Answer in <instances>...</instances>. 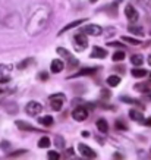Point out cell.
Here are the masks:
<instances>
[{"mask_svg":"<svg viewBox=\"0 0 151 160\" xmlns=\"http://www.w3.org/2000/svg\"><path fill=\"white\" fill-rule=\"evenodd\" d=\"M38 147H40V148H49V147H50L49 137H43V138L38 141Z\"/></svg>","mask_w":151,"mask_h":160,"instance_id":"cell-26","label":"cell"},{"mask_svg":"<svg viewBox=\"0 0 151 160\" xmlns=\"http://www.w3.org/2000/svg\"><path fill=\"white\" fill-rule=\"evenodd\" d=\"M131 63L134 66H141L144 63V58L141 54H134V56H131Z\"/></svg>","mask_w":151,"mask_h":160,"instance_id":"cell-21","label":"cell"},{"mask_svg":"<svg viewBox=\"0 0 151 160\" xmlns=\"http://www.w3.org/2000/svg\"><path fill=\"white\" fill-rule=\"evenodd\" d=\"M15 125L19 128L21 131H35V128L31 123H28V122H24V121H16L15 122Z\"/></svg>","mask_w":151,"mask_h":160,"instance_id":"cell-13","label":"cell"},{"mask_svg":"<svg viewBox=\"0 0 151 160\" xmlns=\"http://www.w3.org/2000/svg\"><path fill=\"white\" fill-rule=\"evenodd\" d=\"M82 32L87 35H94V37H98V35L103 34V28L100 25H87L82 28Z\"/></svg>","mask_w":151,"mask_h":160,"instance_id":"cell-6","label":"cell"},{"mask_svg":"<svg viewBox=\"0 0 151 160\" xmlns=\"http://www.w3.org/2000/svg\"><path fill=\"white\" fill-rule=\"evenodd\" d=\"M107 46H112V47H125L122 43H119V41H112V43H109Z\"/></svg>","mask_w":151,"mask_h":160,"instance_id":"cell-34","label":"cell"},{"mask_svg":"<svg viewBox=\"0 0 151 160\" xmlns=\"http://www.w3.org/2000/svg\"><path fill=\"white\" fill-rule=\"evenodd\" d=\"M2 147H5V148H7V147H9V142H2Z\"/></svg>","mask_w":151,"mask_h":160,"instance_id":"cell-40","label":"cell"},{"mask_svg":"<svg viewBox=\"0 0 151 160\" xmlns=\"http://www.w3.org/2000/svg\"><path fill=\"white\" fill-rule=\"evenodd\" d=\"M135 90H137V91H141V92H144V94H145V92H148V91H151V82H142V84H137V85H135Z\"/></svg>","mask_w":151,"mask_h":160,"instance_id":"cell-18","label":"cell"},{"mask_svg":"<svg viewBox=\"0 0 151 160\" xmlns=\"http://www.w3.org/2000/svg\"><path fill=\"white\" fill-rule=\"evenodd\" d=\"M144 123H145L147 126H151V118H148V119H145V121H144Z\"/></svg>","mask_w":151,"mask_h":160,"instance_id":"cell-38","label":"cell"},{"mask_svg":"<svg viewBox=\"0 0 151 160\" xmlns=\"http://www.w3.org/2000/svg\"><path fill=\"white\" fill-rule=\"evenodd\" d=\"M3 92H5V91H3V90H2V88H0V94H3Z\"/></svg>","mask_w":151,"mask_h":160,"instance_id":"cell-46","label":"cell"},{"mask_svg":"<svg viewBox=\"0 0 151 160\" xmlns=\"http://www.w3.org/2000/svg\"><path fill=\"white\" fill-rule=\"evenodd\" d=\"M90 2H91V3H95V2H97V0H90Z\"/></svg>","mask_w":151,"mask_h":160,"instance_id":"cell-45","label":"cell"},{"mask_svg":"<svg viewBox=\"0 0 151 160\" xmlns=\"http://www.w3.org/2000/svg\"><path fill=\"white\" fill-rule=\"evenodd\" d=\"M95 72H97V68H87V69H82V71H79V72H76V73H73L71 78L85 77V75H94Z\"/></svg>","mask_w":151,"mask_h":160,"instance_id":"cell-12","label":"cell"},{"mask_svg":"<svg viewBox=\"0 0 151 160\" xmlns=\"http://www.w3.org/2000/svg\"><path fill=\"white\" fill-rule=\"evenodd\" d=\"M90 135V132H87V131H82V137H88Z\"/></svg>","mask_w":151,"mask_h":160,"instance_id":"cell-42","label":"cell"},{"mask_svg":"<svg viewBox=\"0 0 151 160\" xmlns=\"http://www.w3.org/2000/svg\"><path fill=\"white\" fill-rule=\"evenodd\" d=\"M72 118L75 119L76 122H84L88 119V110L85 109L84 106H79L76 107L75 110L72 112Z\"/></svg>","mask_w":151,"mask_h":160,"instance_id":"cell-5","label":"cell"},{"mask_svg":"<svg viewBox=\"0 0 151 160\" xmlns=\"http://www.w3.org/2000/svg\"><path fill=\"white\" fill-rule=\"evenodd\" d=\"M106 56H107V50L103 49V47H98V46H94L93 52L90 54V58L93 59H104Z\"/></svg>","mask_w":151,"mask_h":160,"instance_id":"cell-10","label":"cell"},{"mask_svg":"<svg viewBox=\"0 0 151 160\" xmlns=\"http://www.w3.org/2000/svg\"><path fill=\"white\" fill-rule=\"evenodd\" d=\"M65 68V63L63 60H60V59H54V60H51V65H50V69H51V72L53 73H59L62 72Z\"/></svg>","mask_w":151,"mask_h":160,"instance_id":"cell-11","label":"cell"},{"mask_svg":"<svg viewBox=\"0 0 151 160\" xmlns=\"http://www.w3.org/2000/svg\"><path fill=\"white\" fill-rule=\"evenodd\" d=\"M110 96H112V94H110V91H109V90H101V98H103V100L110 98Z\"/></svg>","mask_w":151,"mask_h":160,"instance_id":"cell-31","label":"cell"},{"mask_svg":"<svg viewBox=\"0 0 151 160\" xmlns=\"http://www.w3.org/2000/svg\"><path fill=\"white\" fill-rule=\"evenodd\" d=\"M129 118L135 122H144L142 113L141 112H138V110H135V109H131V110H129Z\"/></svg>","mask_w":151,"mask_h":160,"instance_id":"cell-15","label":"cell"},{"mask_svg":"<svg viewBox=\"0 0 151 160\" xmlns=\"http://www.w3.org/2000/svg\"><path fill=\"white\" fill-rule=\"evenodd\" d=\"M49 15L50 10L47 6L44 5H38L32 10V13L29 16V21L27 24V31L29 35H38L40 32H43L47 24H49Z\"/></svg>","mask_w":151,"mask_h":160,"instance_id":"cell-1","label":"cell"},{"mask_svg":"<svg viewBox=\"0 0 151 160\" xmlns=\"http://www.w3.org/2000/svg\"><path fill=\"white\" fill-rule=\"evenodd\" d=\"M126 58V54H125V52H123V50H119V52H116V53L113 54V60H114V62H122L123 59Z\"/></svg>","mask_w":151,"mask_h":160,"instance_id":"cell-25","label":"cell"},{"mask_svg":"<svg viewBox=\"0 0 151 160\" xmlns=\"http://www.w3.org/2000/svg\"><path fill=\"white\" fill-rule=\"evenodd\" d=\"M120 77H117V75H110V77H107V84L110 85V87H117L119 84H120Z\"/></svg>","mask_w":151,"mask_h":160,"instance_id":"cell-20","label":"cell"},{"mask_svg":"<svg viewBox=\"0 0 151 160\" xmlns=\"http://www.w3.org/2000/svg\"><path fill=\"white\" fill-rule=\"evenodd\" d=\"M25 153H27V150H18L16 153H10L9 157H18V156H22V154H25Z\"/></svg>","mask_w":151,"mask_h":160,"instance_id":"cell-32","label":"cell"},{"mask_svg":"<svg viewBox=\"0 0 151 160\" xmlns=\"http://www.w3.org/2000/svg\"><path fill=\"white\" fill-rule=\"evenodd\" d=\"M31 63H34V59L32 58H28L27 60H22V62L18 65V69H27L31 65Z\"/></svg>","mask_w":151,"mask_h":160,"instance_id":"cell-27","label":"cell"},{"mask_svg":"<svg viewBox=\"0 0 151 160\" xmlns=\"http://www.w3.org/2000/svg\"><path fill=\"white\" fill-rule=\"evenodd\" d=\"M38 122L41 123V125H44V126H47V128H49L50 125H53V116H50V115H47V116H41L38 119Z\"/></svg>","mask_w":151,"mask_h":160,"instance_id":"cell-22","label":"cell"},{"mask_svg":"<svg viewBox=\"0 0 151 160\" xmlns=\"http://www.w3.org/2000/svg\"><path fill=\"white\" fill-rule=\"evenodd\" d=\"M148 65H150V66H151V54H150V56H148Z\"/></svg>","mask_w":151,"mask_h":160,"instance_id":"cell-43","label":"cell"},{"mask_svg":"<svg viewBox=\"0 0 151 160\" xmlns=\"http://www.w3.org/2000/svg\"><path fill=\"white\" fill-rule=\"evenodd\" d=\"M150 77H151V73H150Z\"/></svg>","mask_w":151,"mask_h":160,"instance_id":"cell-47","label":"cell"},{"mask_svg":"<svg viewBox=\"0 0 151 160\" xmlns=\"http://www.w3.org/2000/svg\"><path fill=\"white\" fill-rule=\"evenodd\" d=\"M12 66L9 65H0V78H10Z\"/></svg>","mask_w":151,"mask_h":160,"instance_id":"cell-17","label":"cell"},{"mask_svg":"<svg viewBox=\"0 0 151 160\" xmlns=\"http://www.w3.org/2000/svg\"><path fill=\"white\" fill-rule=\"evenodd\" d=\"M132 77H135V78H142V77H147V71L145 69H138V68H135V69H132Z\"/></svg>","mask_w":151,"mask_h":160,"instance_id":"cell-23","label":"cell"},{"mask_svg":"<svg viewBox=\"0 0 151 160\" xmlns=\"http://www.w3.org/2000/svg\"><path fill=\"white\" fill-rule=\"evenodd\" d=\"M10 81V78H0V84H7Z\"/></svg>","mask_w":151,"mask_h":160,"instance_id":"cell-36","label":"cell"},{"mask_svg":"<svg viewBox=\"0 0 151 160\" xmlns=\"http://www.w3.org/2000/svg\"><path fill=\"white\" fill-rule=\"evenodd\" d=\"M65 100H66V97H65V94H62V92H57V94H51V96L49 97L50 106H51V109H53V110H56V112L62 110Z\"/></svg>","mask_w":151,"mask_h":160,"instance_id":"cell-3","label":"cell"},{"mask_svg":"<svg viewBox=\"0 0 151 160\" xmlns=\"http://www.w3.org/2000/svg\"><path fill=\"white\" fill-rule=\"evenodd\" d=\"M114 2H117V3H122L123 0H114Z\"/></svg>","mask_w":151,"mask_h":160,"instance_id":"cell-44","label":"cell"},{"mask_svg":"<svg viewBox=\"0 0 151 160\" xmlns=\"http://www.w3.org/2000/svg\"><path fill=\"white\" fill-rule=\"evenodd\" d=\"M87 19H78V21H73V22H71V24H68L66 27H63V28L59 31V35L60 34H63V32H66V31H69V29H72L75 28V27H78V25H81L82 22H85Z\"/></svg>","mask_w":151,"mask_h":160,"instance_id":"cell-14","label":"cell"},{"mask_svg":"<svg viewBox=\"0 0 151 160\" xmlns=\"http://www.w3.org/2000/svg\"><path fill=\"white\" fill-rule=\"evenodd\" d=\"M114 159H122V154H119V153H116V154H114Z\"/></svg>","mask_w":151,"mask_h":160,"instance_id":"cell-41","label":"cell"},{"mask_svg":"<svg viewBox=\"0 0 151 160\" xmlns=\"http://www.w3.org/2000/svg\"><path fill=\"white\" fill-rule=\"evenodd\" d=\"M120 100H122V102H125V103H128V104H137V106H139V107H142V109H144V106L141 104V102H139V100H135V98H131V97H125V96H123V97H120Z\"/></svg>","mask_w":151,"mask_h":160,"instance_id":"cell-24","label":"cell"},{"mask_svg":"<svg viewBox=\"0 0 151 160\" xmlns=\"http://www.w3.org/2000/svg\"><path fill=\"white\" fill-rule=\"evenodd\" d=\"M97 128H98V131L101 132V134H107L109 131V123L106 119H98L97 121Z\"/></svg>","mask_w":151,"mask_h":160,"instance_id":"cell-16","label":"cell"},{"mask_svg":"<svg viewBox=\"0 0 151 160\" xmlns=\"http://www.w3.org/2000/svg\"><path fill=\"white\" fill-rule=\"evenodd\" d=\"M78 148H79V151H81V154L84 156V157H87V159H95L97 157V153L91 148V147H88L87 144H79L78 146Z\"/></svg>","mask_w":151,"mask_h":160,"instance_id":"cell-7","label":"cell"},{"mask_svg":"<svg viewBox=\"0 0 151 160\" xmlns=\"http://www.w3.org/2000/svg\"><path fill=\"white\" fill-rule=\"evenodd\" d=\"M73 40H75V43H76V46H78V49H79V50L87 49V46H88L87 34H84V32H81V34H76Z\"/></svg>","mask_w":151,"mask_h":160,"instance_id":"cell-9","label":"cell"},{"mask_svg":"<svg viewBox=\"0 0 151 160\" xmlns=\"http://www.w3.org/2000/svg\"><path fill=\"white\" fill-rule=\"evenodd\" d=\"M145 98H147V100H151V91L145 92Z\"/></svg>","mask_w":151,"mask_h":160,"instance_id":"cell-39","label":"cell"},{"mask_svg":"<svg viewBox=\"0 0 151 160\" xmlns=\"http://www.w3.org/2000/svg\"><path fill=\"white\" fill-rule=\"evenodd\" d=\"M40 79H41V81H47V79H49V73L47 72H40Z\"/></svg>","mask_w":151,"mask_h":160,"instance_id":"cell-33","label":"cell"},{"mask_svg":"<svg viewBox=\"0 0 151 160\" xmlns=\"http://www.w3.org/2000/svg\"><path fill=\"white\" fill-rule=\"evenodd\" d=\"M43 110V106H41V103L35 102V100H31V102L25 106V112L28 113L29 116H37L38 113H41Z\"/></svg>","mask_w":151,"mask_h":160,"instance_id":"cell-4","label":"cell"},{"mask_svg":"<svg viewBox=\"0 0 151 160\" xmlns=\"http://www.w3.org/2000/svg\"><path fill=\"white\" fill-rule=\"evenodd\" d=\"M114 126H116L117 129H120V131H126V129H128L126 123H125L123 121H120V119H116V122H114Z\"/></svg>","mask_w":151,"mask_h":160,"instance_id":"cell-29","label":"cell"},{"mask_svg":"<svg viewBox=\"0 0 151 160\" xmlns=\"http://www.w3.org/2000/svg\"><path fill=\"white\" fill-rule=\"evenodd\" d=\"M69 156H73V148H68L66 150V157H69Z\"/></svg>","mask_w":151,"mask_h":160,"instance_id":"cell-37","label":"cell"},{"mask_svg":"<svg viewBox=\"0 0 151 160\" xmlns=\"http://www.w3.org/2000/svg\"><path fill=\"white\" fill-rule=\"evenodd\" d=\"M125 16H126L131 22H137L138 18H139L137 9H135L132 5H126V8H125Z\"/></svg>","mask_w":151,"mask_h":160,"instance_id":"cell-8","label":"cell"},{"mask_svg":"<svg viewBox=\"0 0 151 160\" xmlns=\"http://www.w3.org/2000/svg\"><path fill=\"white\" fill-rule=\"evenodd\" d=\"M56 146L60 147V148H63V147H65V141H63V138H57V141H56Z\"/></svg>","mask_w":151,"mask_h":160,"instance_id":"cell-35","label":"cell"},{"mask_svg":"<svg viewBox=\"0 0 151 160\" xmlns=\"http://www.w3.org/2000/svg\"><path fill=\"white\" fill-rule=\"evenodd\" d=\"M128 31L131 34H135V35H144V28L142 27H138V25H129L128 27Z\"/></svg>","mask_w":151,"mask_h":160,"instance_id":"cell-19","label":"cell"},{"mask_svg":"<svg viewBox=\"0 0 151 160\" xmlns=\"http://www.w3.org/2000/svg\"><path fill=\"white\" fill-rule=\"evenodd\" d=\"M56 52H57V54H60L62 58L68 62V65H69V68L71 69H73V68H76L79 65V60L76 58H73V54L71 53V52H68L66 49H63V47H57L56 49Z\"/></svg>","mask_w":151,"mask_h":160,"instance_id":"cell-2","label":"cell"},{"mask_svg":"<svg viewBox=\"0 0 151 160\" xmlns=\"http://www.w3.org/2000/svg\"><path fill=\"white\" fill-rule=\"evenodd\" d=\"M47 159H50V160L60 159V153H59V151H49V153H47Z\"/></svg>","mask_w":151,"mask_h":160,"instance_id":"cell-30","label":"cell"},{"mask_svg":"<svg viewBox=\"0 0 151 160\" xmlns=\"http://www.w3.org/2000/svg\"><path fill=\"white\" fill-rule=\"evenodd\" d=\"M122 40L125 43H129V44H134V46H139L142 44L141 40H137V38H131V37H122Z\"/></svg>","mask_w":151,"mask_h":160,"instance_id":"cell-28","label":"cell"}]
</instances>
